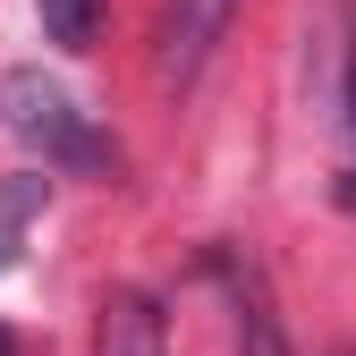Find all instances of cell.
Segmentation results:
<instances>
[{"label": "cell", "mask_w": 356, "mask_h": 356, "mask_svg": "<svg viewBox=\"0 0 356 356\" xmlns=\"http://www.w3.org/2000/svg\"><path fill=\"white\" fill-rule=\"evenodd\" d=\"M0 119H9V136H26L42 153V170H76V178L119 170V153L102 145V127L76 111V94L60 76H42V68H9L0 76Z\"/></svg>", "instance_id": "6da1fadb"}, {"label": "cell", "mask_w": 356, "mask_h": 356, "mask_svg": "<svg viewBox=\"0 0 356 356\" xmlns=\"http://www.w3.org/2000/svg\"><path fill=\"white\" fill-rule=\"evenodd\" d=\"M212 280L229 297V331H238V356H289V331L272 314V280L246 246H212Z\"/></svg>", "instance_id": "7a4b0ae2"}, {"label": "cell", "mask_w": 356, "mask_h": 356, "mask_svg": "<svg viewBox=\"0 0 356 356\" xmlns=\"http://www.w3.org/2000/svg\"><path fill=\"white\" fill-rule=\"evenodd\" d=\"M238 0H170L161 17V85H195L204 60L220 51V34H229Z\"/></svg>", "instance_id": "3957f363"}, {"label": "cell", "mask_w": 356, "mask_h": 356, "mask_svg": "<svg viewBox=\"0 0 356 356\" xmlns=\"http://www.w3.org/2000/svg\"><path fill=\"white\" fill-rule=\"evenodd\" d=\"M94 356H170L161 305L145 289H111L102 297V323H94Z\"/></svg>", "instance_id": "277c9868"}, {"label": "cell", "mask_w": 356, "mask_h": 356, "mask_svg": "<svg viewBox=\"0 0 356 356\" xmlns=\"http://www.w3.org/2000/svg\"><path fill=\"white\" fill-rule=\"evenodd\" d=\"M42 204H51V178H34V170H9V178H0V272L26 254V229L42 220Z\"/></svg>", "instance_id": "5b68a950"}, {"label": "cell", "mask_w": 356, "mask_h": 356, "mask_svg": "<svg viewBox=\"0 0 356 356\" xmlns=\"http://www.w3.org/2000/svg\"><path fill=\"white\" fill-rule=\"evenodd\" d=\"M34 9H42V34H51L60 51H85L94 26H102V0H34Z\"/></svg>", "instance_id": "8992f818"}, {"label": "cell", "mask_w": 356, "mask_h": 356, "mask_svg": "<svg viewBox=\"0 0 356 356\" xmlns=\"http://www.w3.org/2000/svg\"><path fill=\"white\" fill-rule=\"evenodd\" d=\"M339 102H348V204H356V34H348V85H339Z\"/></svg>", "instance_id": "52a82bcc"}, {"label": "cell", "mask_w": 356, "mask_h": 356, "mask_svg": "<svg viewBox=\"0 0 356 356\" xmlns=\"http://www.w3.org/2000/svg\"><path fill=\"white\" fill-rule=\"evenodd\" d=\"M0 356H26V348H17V331H9V323H0Z\"/></svg>", "instance_id": "ba28073f"}]
</instances>
